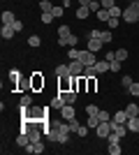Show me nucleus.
<instances>
[{"instance_id":"obj_1","label":"nucleus","mask_w":139,"mask_h":155,"mask_svg":"<svg viewBox=\"0 0 139 155\" xmlns=\"http://www.w3.org/2000/svg\"><path fill=\"white\" fill-rule=\"evenodd\" d=\"M121 19H125L127 23H137L139 21V0L130 2V5L123 9V16H121Z\"/></svg>"},{"instance_id":"obj_2","label":"nucleus","mask_w":139,"mask_h":155,"mask_svg":"<svg viewBox=\"0 0 139 155\" xmlns=\"http://www.w3.org/2000/svg\"><path fill=\"white\" fill-rule=\"evenodd\" d=\"M95 132H98L100 139H107V137L111 134V120H102V123L95 127Z\"/></svg>"},{"instance_id":"obj_3","label":"nucleus","mask_w":139,"mask_h":155,"mask_svg":"<svg viewBox=\"0 0 139 155\" xmlns=\"http://www.w3.org/2000/svg\"><path fill=\"white\" fill-rule=\"evenodd\" d=\"M79 60H81L84 65H86V67H88V65H95V63H98V58H95V53H93V51H88V49L79 51Z\"/></svg>"},{"instance_id":"obj_4","label":"nucleus","mask_w":139,"mask_h":155,"mask_svg":"<svg viewBox=\"0 0 139 155\" xmlns=\"http://www.w3.org/2000/svg\"><path fill=\"white\" fill-rule=\"evenodd\" d=\"M67 65H70V74H72V77H81V74H84V67H86L81 60H70Z\"/></svg>"},{"instance_id":"obj_5","label":"nucleus","mask_w":139,"mask_h":155,"mask_svg":"<svg viewBox=\"0 0 139 155\" xmlns=\"http://www.w3.org/2000/svg\"><path fill=\"white\" fill-rule=\"evenodd\" d=\"M102 46H104V42H102V39L100 37H88V51H93V53H98L100 49H102Z\"/></svg>"},{"instance_id":"obj_6","label":"nucleus","mask_w":139,"mask_h":155,"mask_svg":"<svg viewBox=\"0 0 139 155\" xmlns=\"http://www.w3.org/2000/svg\"><path fill=\"white\" fill-rule=\"evenodd\" d=\"M30 86H33V91H40V88H44V77H42L40 72H35L33 77H30Z\"/></svg>"},{"instance_id":"obj_7","label":"nucleus","mask_w":139,"mask_h":155,"mask_svg":"<svg viewBox=\"0 0 139 155\" xmlns=\"http://www.w3.org/2000/svg\"><path fill=\"white\" fill-rule=\"evenodd\" d=\"M58 91H60V93L72 91V77H60V79H58Z\"/></svg>"},{"instance_id":"obj_8","label":"nucleus","mask_w":139,"mask_h":155,"mask_svg":"<svg viewBox=\"0 0 139 155\" xmlns=\"http://www.w3.org/2000/svg\"><path fill=\"white\" fill-rule=\"evenodd\" d=\"M14 35H16V30H14L12 23H2V30H0V37L2 39H12Z\"/></svg>"},{"instance_id":"obj_9","label":"nucleus","mask_w":139,"mask_h":155,"mask_svg":"<svg viewBox=\"0 0 139 155\" xmlns=\"http://www.w3.org/2000/svg\"><path fill=\"white\" fill-rule=\"evenodd\" d=\"M111 132H116V134L123 139V137H125L130 130H127V125H125V123H114V120H111Z\"/></svg>"},{"instance_id":"obj_10","label":"nucleus","mask_w":139,"mask_h":155,"mask_svg":"<svg viewBox=\"0 0 139 155\" xmlns=\"http://www.w3.org/2000/svg\"><path fill=\"white\" fill-rule=\"evenodd\" d=\"M60 116L65 118V120H72V118H77V111H74L72 104H65V107L60 109Z\"/></svg>"},{"instance_id":"obj_11","label":"nucleus","mask_w":139,"mask_h":155,"mask_svg":"<svg viewBox=\"0 0 139 155\" xmlns=\"http://www.w3.org/2000/svg\"><path fill=\"white\" fill-rule=\"evenodd\" d=\"M23 150H26V153H44V143L42 141H30Z\"/></svg>"},{"instance_id":"obj_12","label":"nucleus","mask_w":139,"mask_h":155,"mask_svg":"<svg viewBox=\"0 0 139 155\" xmlns=\"http://www.w3.org/2000/svg\"><path fill=\"white\" fill-rule=\"evenodd\" d=\"M65 104H67V102H65V97H63V93H58V95L51 100V104H49V107H51V109H63Z\"/></svg>"},{"instance_id":"obj_13","label":"nucleus","mask_w":139,"mask_h":155,"mask_svg":"<svg viewBox=\"0 0 139 155\" xmlns=\"http://www.w3.org/2000/svg\"><path fill=\"white\" fill-rule=\"evenodd\" d=\"M127 118H130V116H127V111L123 109V111H116V114L111 116V120H114V123H127Z\"/></svg>"},{"instance_id":"obj_14","label":"nucleus","mask_w":139,"mask_h":155,"mask_svg":"<svg viewBox=\"0 0 139 155\" xmlns=\"http://www.w3.org/2000/svg\"><path fill=\"white\" fill-rule=\"evenodd\" d=\"M125 125H127V130H130V132H139V116H130Z\"/></svg>"},{"instance_id":"obj_15","label":"nucleus","mask_w":139,"mask_h":155,"mask_svg":"<svg viewBox=\"0 0 139 155\" xmlns=\"http://www.w3.org/2000/svg\"><path fill=\"white\" fill-rule=\"evenodd\" d=\"M60 46H67V49H70V46H77L79 44V37H77V35H70V37H65L63 39V42H58Z\"/></svg>"},{"instance_id":"obj_16","label":"nucleus","mask_w":139,"mask_h":155,"mask_svg":"<svg viewBox=\"0 0 139 155\" xmlns=\"http://www.w3.org/2000/svg\"><path fill=\"white\" fill-rule=\"evenodd\" d=\"M16 143H19L21 148H26L28 143H30V137H28V132H21V134L16 137Z\"/></svg>"},{"instance_id":"obj_17","label":"nucleus","mask_w":139,"mask_h":155,"mask_svg":"<svg viewBox=\"0 0 139 155\" xmlns=\"http://www.w3.org/2000/svg\"><path fill=\"white\" fill-rule=\"evenodd\" d=\"M72 35V30H70V26H60L58 28V42H63L65 37H70Z\"/></svg>"},{"instance_id":"obj_18","label":"nucleus","mask_w":139,"mask_h":155,"mask_svg":"<svg viewBox=\"0 0 139 155\" xmlns=\"http://www.w3.org/2000/svg\"><path fill=\"white\" fill-rule=\"evenodd\" d=\"M56 74H58V79L60 77H72V74H70V65H58V67H56Z\"/></svg>"},{"instance_id":"obj_19","label":"nucleus","mask_w":139,"mask_h":155,"mask_svg":"<svg viewBox=\"0 0 139 155\" xmlns=\"http://www.w3.org/2000/svg\"><path fill=\"white\" fill-rule=\"evenodd\" d=\"M91 9H88V7H81L79 5V9H77V19H88V16H91Z\"/></svg>"},{"instance_id":"obj_20","label":"nucleus","mask_w":139,"mask_h":155,"mask_svg":"<svg viewBox=\"0 0 139 155\" xmlns=\"http://www.w3.org/2000/svg\"><path fill=\"white\" fill-rule=\"evenodd\" d=\"M40 44H42V37H40V35H30V37H28V46H33V49H37Z\"/></svg>"},{"instance_id":"obj_21","label":"nucleus","mask_w":139,"mask_h":155,"mask_svg":"<svg viewBox=\"0 0 139 155\" xmlns=\"http://www.w3.org/2000/svg\"><path fill=\"white\" fill-rule=\"evenodd\" d=\"M63 97H65V102H67V104H74V102H77V91H67V93H63Z\"/></svg>"},{"instance_id":"obj_22","label":"nucleus","mask_w":139,"mask_h":155,"mask_svg":"<svg viewBox=\"0 0 139 155\" xmlns=\"http://www.w3.org/2000/svg\"><path fill=\"white\" fill-rule=\"evenodd\" d=\"M100 39H102L104 44H109V42H111V39H114L111 30H100Z\"/></svg>"},{"instance_id":"obj_23","label":"nucleus","mask_w":139,"mask_h":155,"mask_svg":"<svg viewBox=\"0 0 139 155\" xmlns=\"http://www.w3.org/2000/svg\"><path fill=\"white\" fill-rule=\"evenodd\" d=\"M114 58H116V60H121V63H123V60L127 58V49H116V51H114Z\"/></svg>"},{"instance_id":"obj_24","label":"nucleus","mask_w":139,"mask_h":155,"mask_svg":"<svg viewBox=\"0 0 139 155\" xmlns=\"http://www.w3.org/2000/svg\"><path fill=\"white\" fill-rule=\"evenodd\" d=\"M14 21H16L14 12H9V9H7V12H2V23H14Z\"/></svg>"},{"instance_id":"obj_25","label":"nucleus","mask_w":139,"mask_h":155,"mask_svg":"<svg viewBox=\"0 0 139 155\" xmlns=\"http://www.w3.org/2000/svg\"><path fill=\"white\" fill-rule=\"evenodd\" d=\"M100 123H102V120H100L98 116H88V120H86V125H88V127H91V130H95V127H98Z\"/></svg>"},{"instance_id":"obj_26","label":"nucleus","mask_w":139,"mask_h":155,"mask_svg":"<svg viewBox=\"0 0 139 155\" xmlns=\"http://www.w3.org/2000/svg\"><path fill=\"white\" fill-rule=\"evenodd\" d=\"M95 16H98V21H109V19H111V14H109V9H100V12L95 14Z\"/></svg>"},{"instance_id":"obj_27","label":"nucleus","mask_w":139,"mask_h":155,"mask_svg":"<svg viewBox=\"0 0 139 155\" xmlns=\"http://www.w3.org/2000/svg\"><path fill=\"white\" fill-rule=\"evenodd\" d=\"M125 111H127V116H137V114H139V104H127V107H125Z\"/></svg>"},{"instance_id":"obj_28","label":"nucleus","mask_w":139,"mask_h":155,"mask_svg":"<svg viewBox=\"0 0 139 155\" xmlns=\"http://www.w3.org/2000/svg\"><path fill=\"white\" fill-rule=\"evenodd\" d=\"M63 12H65V5H56V7L51 9V14L56 16V19H60V16H63Z\"/></svg>"},{"instance_id":"obj_29","label":"nucleus","mask_w":139,"mask_h":155,"mask_svg":"<svg viewBox=\"0 0 139 155\" xmlns=\"http://www.w3.org/2000/svg\"><path fill=\"white\" fill-rule=\"evenodd\" d=\"M33 104V97H30V93H26V95L21 97V102H19V107H30Z\"/></svg>"},{"instance_id":"obj_30","label":"nucleus","mask_w":139,"mask_h":155,"mask_svg":"<svg viewBox=\"0 0 139 155\" xmlns=\"http://www.w3.org/2000/svg\"><path fill=\"white\" fill-rule=\"evenodd\" d=\"M9 81H12V84H19V81H21V72L12 70V72H9Z\"/></svg>"},{"instance_id":"obj_31","label":"nucleus","mask_w":139,"mask_h":155,"mask_svg":"<svg viewBox=\"0 0 139 155\" xmlns=\"http://www.w3.org/2000/svg\"><path fill=\"white\" fill-rule=\"evenodd\" d=\"M95 67H98V72H107V70H109V60H98Z\"/></svg>"},{"instance_id":"obj_32","label":"nucleus","mask_w":139,"mask_h":155,"mask_svg":"<svg viewBox=\"0 0 139 155\" xmlns=\"http://www.w3.org/2000/svg\"><path fill=\"white\" fill-rule=\"evenodd\" d=\"M107 150H109V155H121V150H123V148H121V143H111Z\"/></svg>"},{"instance_id":"obj_33","label":"nucleus","mask_w":139,"mask_h":155,"mask_svg":"<svg viewBox=\"0 0 139 155\" xmlns=\"http://www.w3.org/2000/svg\"><path fill=\"white\" fill-rule=\"evenodd\" d=\"M127 93H130V95H134V97H139V81H132V86L127 88Z\"/></svg>"},{"instance_id":"obj_34","label":"nucleus","mask_w":139,"mask_h":155,"mask_svg":"<svg viewBox=\"0 0 139 155\" xmlns=\"http://www.w3.org/2000/svg\"><path fill=\"white\" fill-rule=\"evenodd\" d=\"M86 91H91V93L98 91V81H95V77H88V88H86Z\"/></svg>"},{"instance_id":"obj_35","label":"nucleus","mask_w":139,"mask_h":155,"mask_svg":"<svg viewBox=\"0 0 139 155\" xmlns=\"http://www.w3.org/2000/svg\"><path fill=\"white\" fill-rule=\"evenodd\" d=\"M88 9H91V12H93V14H98V12H100V9H102V5H100V0H93L91 5H88Z\"/></svg>"},{"instance_id":"obj_36","label":"nucleus","mask_w":139,"mask_h":155,"mask_svg":"<svg viewBox=\"0 0 139 155\" xmlns=\"http://www.w3.org/2000/svg\"><path fill=\"white\" fill-rule=\"evenodd\" d=\"M109 14H111V16H116V19H121V16H123V9H121L118 5H114L111 9H109Z\"/></svg>"},{"instance_id":"obj_37","label":"nucleus","mask_w":139,"mask_h":155,"mask_svg":"<svg viewBox=\"0 0 139 155\" xmlns=\"http://www.w3.org/2000/svg\"><path fill=\"white\" fill-rule=\"evenodd\" d=\"M107 143H109V146H111V143H121V137L116 134V132H111V134L107 137Z\"/></svg>"},{"instance_id":"obj_38","label":"nucleus","mask_w":139,"mask_h":155,"mask_svg":"<svg viewBox=\"0 0 139 155\" xmlns=\"http://www.w3.org/2000/svg\"><path fill=\"white\" fill-rule=\"evenodd\" d=\"M67 58H70V60H79V51H77L74 46H70V51H67Z\"/></svg>"},{"instance_id":"obj_39","label":"nucleus","mask_w":139,"mask_h":155,"mask_svg":"<svg viewBox=\"0 0 139 155\" xmlns=\"http://www.w3.org/2000/svg\"><path fill=\"white\" fill-rule=\"evenodd\" d=\"M118 21H121V19H116V16H111V19L107 21V26H109V30H116V28H118Z\"/></svg>"},{"instance_id":"obj_40","label":"nucleus","mask_w":139,"mask_h":155,"mask_svg":"<svg viewBox=\"0 0 139 155\" xmlns=\"http://www.w3.org/2000/svg\"><path fill=\"white\" fill-rule=\"evenodd\" d=\"M98 107H95V104H88V107H86V116H98Z\"/></svg>"},{"instance_id":"obj_41","label":"nucleus","mask_w":139,"mask_h":155,"mask_svg":"<svg viewBox=\"0 0 139 155\" xmlns=\"http://www.w3.org/2000/svg\"><path fill=\"white\" fill-rule=\"evenodd\" d=\"M121 86H123V88H125V91H127V88L132 86V77H127V74H125V77L121 79Z\"/></svg>"},{"instance_id":"obj_42","label":"nucleus","mask_w":139,"mask_h":155,"mask_svg":"<svg viewBox=\"0 0 139 155\" xmlns=\"http://www.w3.org/2000/svg\"><path fill=\"white\" fill-rule=\"evenodd\" d=\"M53 19H56V16H53L51 12H42V23H51Z\"/></svg>"},{"instance_id":"obj_43","label":"nucleus","mask_w":139,"mask_h":155,"mask_svg":"<svg viewBox=\"0 0 139 155\" xmlns=\"http://www.w3.org/2000/svg\"><path fill=\"white\" fill-rule=\"evenodd\" d=\"M98 118H100V120H111V114H109V111H102V109H100V111H98Z\"/></svg>"},{"instance_id":"obj_44","label":"nucleus","mask_w":139,"mask_h":155,"mask_svg":"<svg viewBox=\"0 0 139 155\" xmlns=\"http://www.w3.org/2000/svg\"><path fill=\"white\" fill-rule=\"evenodd\" d=\"M40 7H42V12H51V9H53V5L49 2V0H42V2H40Z\"/></svg>"},{"instance_id":"obj_45","label":"nucleus","mask_w":139,"mask_h":155,"mask_svg":"<svg viewBox=\"0 0 139 155\" xmlns=\"http://www.w3.org/2000/svg\"><path fill=\"white\" fill-rule=\"evenodd\" d=\"M67 123H70V132H77V130H79V120H77V118H72V120H67Z\"/></svg>"},{"instance_id":"obj_46","label":"nucleus","mask_w":139,"mask_h":155,"mask_svg":"<svg viewBox=\"0 0 139 155\" xmlns=\"http://www.w3.org/2000/svg\"><path fill=\"white\" fill-rule=\"evenodd\" d=\"M109 70H111L114 74H116V72L121 70V60H111V63H109Z\"/></svg>"},{"instance_id":"obj_47","label":"nucleus","mask_w":139,"mask_h":155,"mask_svg":"<svg viewBox=\"0 0 139 155\" xmlns=\"http://www.w3.org/2000/svg\"><path fill=\"white\" fill-rule=\"evenodd\" d=\"M88 130H91L88 125H79V130H77L74 134H79V137H86V134H88Z\"/></svg>"},{"instance_id":"obj_48","label":"nucleus","mask_w":139,"mask_h":155,"mask_svg":"<svg viewBox=\"0 0 139 155\" xmlns=\"http://www.w3.org/2000/svg\"><path fill=\"white\" fill-rule=\"evenodd\" d=\"M100 5H102V9H111L116 2H114V0H100Z\"/></svg>"},{"instance_id":"obj_49","label":"nucleus","mask_w":139,"mask_h":155,"mask_svg":"<svg viewBox=\"0 0 139 155\" xmlns=\"http://www.w3.org/2000/svg\"><path fill=\"white\" fill-rule=\"evenodd\" d=\"M12 26H14V30H16V32H19V30H23V23H21V21H14Z\"/></svg>"},{"instance_id":"obj_50","label":"nucleus","mask_w":139,"mask_h":155,"mask_svg":"<svg viewBox=\"0 0 139 155\" xmlns=\"http://www.w3.org/2000/svg\"><path fill=\"white\" fill-rule=\"evenodd\" d=\"M91 2H93V0H79V5H81V7H88Z\"/></svg>"},{"instance_id":"obj_51","label":"nucleus","mask_w":139,"mask_h":155,"mask_svg":"<svg viewBox=\"0 0 139 155\" xmlns=\"http://www.w3.org/2000/svg\"><path fill=\"white\" fill-rule=\"evenodd\" d=\"M60 2H63V5H70V0H60Z\"/></svg>"},{"instance_id":"obj_52","label":"nucleus","mask_w":139,"mask_h":155,"mask_svg":"<svg viewBox=\"0 0 139 155\" xmlns=\"http://www.w3.org/2000/svg\"><path fill=\"white\" fill-rule=\"evenodd\" d=\"M127 2H134V0H127Z\"/></svg>"},{"instance_id":"obj_53","label":"nucleus","mask_w":139,"mask_h":155,"mask_svg":"<svg viewBox=\"0 0 139 155\" xmlns=\"http://www.w3.org/2000/svg\"><path fill=\"white\" fill-rule=\"evenodd\" d=\"M137 116H139V114H137Z\"/></svg>"}]
</instances>
